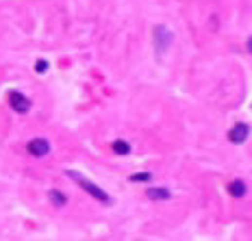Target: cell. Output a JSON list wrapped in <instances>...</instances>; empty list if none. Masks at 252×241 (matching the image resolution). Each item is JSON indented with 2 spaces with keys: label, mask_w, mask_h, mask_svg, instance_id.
I'll list each match as a JSON object with an SVG mask.
<instances>
[{
  "label": "cell",
  "mask_w": 252,
  "mask_h": 241,
  "mask_svg": "<svg viewBox=\"0 0 252 241\" xmlns=\"http://www.w3.org/2000/svg\"><path fill=\"white\" fill-rule=\"evenodd\" d=\"M70 176H72L74 180H76L78 185H81L83 189H85L87 193H90V196H94V198H98V200H102V202H109V196H107L105 191H102L100 187H96L94 183H90V180H85V178H81V174H74V172H68Z\"/></svg>",
  "instance_id": "cell-1"
},
{
  "label": "cell",
  "mask_w": 252,
  "mask_h": 241,
  "mask_svg": "<svg viewBox=\"0 0 252 241\" xmlns=\"http://www.w3.org/2000/svg\"><path fill=\"white\" fill-rule=\"evenodd\" d=\"M9 106H11L16 113H26V111L31 109V100L26 98L24 94H20V91H9Z\"/></svg>",
  "instance_id": "cell-2"
},
{
  "label": "cell",
  "mask_w": 252,
  "mask_h": 241,
  "mask_svg": "<svg viewBox=\"0 0 252 241\" xmlns=\"http://www.w3.org/2000/svg\"><path fill=\"white\" fill-rule=\"evenodd\" d=\"M248 135H250V126L246 122H239V124H235V126L228 131V141L231 143H244L246 139H248Z\"/></svg>",
  "instance_id": "cell-3"
},
{
  "label": "cell",
  "mask_w": 252,
  "mask_h": 241,
  "mask_svg": "<svg viewBox=\"0 0 252 241\" xmlns=\"http://www.w3.org/2000/svg\"><path fill=\"white\" fill-rule=\"evenodd\" d=\"M26 150H29L33 156H46L50 152V146H48V141H46V139L37 137V139H33V141H29Z\"/></svg>",
  "instance_id": "cell-4"
},
{
  "label": "cell",
  "mask_w": 252,
  "mask_h": 241,
  "mask_svg": "<svg viewBox=\"0 0 252 241\" xmlns=\"http://www.w3.org/2000/svg\"><path fill=\"white\" fill-rule=\"evenodd\" d=\"M172 41V33L165 29V26H157L155 29V44H157V50L159 52H163V50L170 46Z\"/></svg>",
  "instance_id": "cell-5"
},
{
  "label": "cell",
  "mask_w": 252,
  "mask_h": 241,
  "mask_svg": "<svg viewBox=\"0 0 252 241\" xmlns=\"http://www.w3.org/2000/svg\"><path fill=\"white\" fill-rule=\"evenodd\" d=\"M228 193L233 198H244L248 193V187H246L244 180H233V183H228Z\"/></svg>",
  "instance_id": "cell-6"
},
{
  "label": "cell",
  "mask_w": 252,
  "mask_h": 241,
  "mask_svg": "<svg viewBox=\"0 0 252 241\" xmlns=\"http://www.w3.org/2000/svg\"><path fill=\"white\" fill-rule=\"evenodd\" d=\"M111 150L120 156H126V155H130V143L124 141V139H118V141L111 143Z\"/></svg>",
  "instance_id": "cell-7"
},
{
  "label": "cell",
  "mask_w": 252,
  "mask_h": 241,
  "mask_svg": "<svg viewBox=\"0 0 252 241\" xmlns=\"http://www.w3.org/2000/svg\"><path fill=\"white\" fill-rule=\"evenodd\" d=\"M146 196L150 198V200H167V198H170V191L163 187H150Z\"/></svg>",
  "instance_id": "cell-8"
},
{
  "label": "cell",
  "mask_w": 252,
  "mask_h": 241,
  "mask_svg": "<svg viewBox=\"0 0 252 241\" xmlns=\"http://www.w3.org/2000/svg\"><path fill=\"white\" fill-rule=\"evenodd\" d=\"M48 198H50V202H53L54 207H65L68 205V198H65L61 191H57V189H50Z\"/></svg>",
  "instance_id": "cell-9"
},
{
  "label": "cell",
  "mask_w": 252,
  "mask_h": 241,
  "mask_svg": "<svg viewBox=\"0 0 252 241\" xmlns=\"http://www.w3.org/2000/svg\"><path fill=\"white\" fill-rule=\"evenodd\" d=\"M150 178H152V176L148 174V172H142V174H133V176H130V180H133V183H148Z\"/></svg>",
  "instance_id": "cell-10"
},
{
  "label": "cell",
  "mask_w": 252,
  "mask_h": 241,
  "mask_svg": "<svg viewBox=\"0 0 252 241\" xmlns=\"http://www.w3.org/2000/svg\"><path fill=\"white\" fill-rule=\"evenodd\" d=\"M35 72H37V74H46V72H48V61L39 59V61L35 63Z\"/></svg>",
  "instance_id": "cell-11"
}]
</instances>
